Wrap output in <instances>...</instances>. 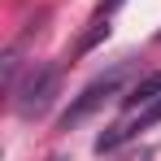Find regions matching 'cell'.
<instances>
[{"label": "cell", "instance_id": "4", "mask_svg": "<svg viewBox=\"0 0 161 161\" xmlns=\"http://www.w3.org/2000/svg\"><path fill=\"white\" fill-rule=\"evenodd\" d=\"M122 4H126V0H105V4H100V18H109V13H113V9H122Z\"/></svg>", "mask_w": 161, "mask_h": 161}, {"label": "cell", "instance_id": "1", "mask_svg": "<svg viewBox=\"0 0 161 161\" xmlns=\"http://www.w3.org/2000/svg\"><path fill=\"white\" fill-rule=\"evenodd\" d=\"M131 70H135L131 61H118V65H109L105 74H96V79H92V83L79 92V96L70 100V109L61 113V122H57V126H61V131H74V126H83V122H87L96 109L105 105L109 96H118V92H122V83L131 79Z\"/></svg>", "mask_w": 161, "mask_h": 161}, {"label": "cell", "instance_id": "2", "mask_svg": "<svg viewBox=\"0 0 161 161\" xmlns=\"http://www.w3.org/2000/svg\"><path fill=\"white\" fill-rule=\"evenodd\" d=\"M57 87H61V65H31L26 79L18 83L9 96H13V113L18 118H39L48 113V105L57 100Z\"/></svg>", "mask_w": 161, "mask_h": 161}, {"label": "cell", "instance_id": "3", "mask_svg": "<svg viewBox=\"0 0 161 161\" xmlns=\"http://www.w3.org/2000/svg\"><path fill=\"white\" fill-rule=\"evenodd\" d=\"M157 96H161V70H153V74H144V79L122 96V105L126 109H144V105H153Z\"/></svg>", "mask_w": 161, "mask_h": 161}, {"label": "cell", "instance_id": "5", "mask_svg": "<svg viewBox=\"0 0 161 161\" xmlns=\"http://www.w3.org/2000/svg\"><path fill=\"white\" fill-rule=\"evenodd\" d=\"M157 39H161V35H157Z\"/></svg>", "mask_w": 161, "mask_h": 161}]
</instances>
